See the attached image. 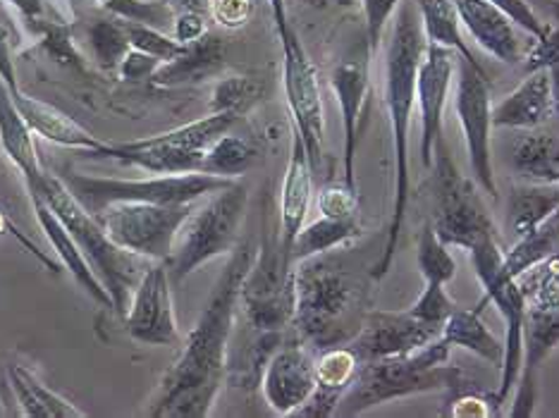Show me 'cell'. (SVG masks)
I'll use <instances>...</instances> for the list:
<instances>
[{"label": "cell", "instance_id": "cell-6", "mask_svg": "<svg viewBox=\"0 0 559 418\" xmlns=\"http://www.w3.org/2000/svg\"><path fill=\"white\" fill-rule=\"evenodd\" d=\"M239 112H211L170 132L134 139V142H104L92 158H106L122 166L142 168L151 175H185L201 172L203 156L215 139H221L235 127Z\"/></svg>", "mask_w": 559, "mask_h": 418}, {"label": "cell", "instance_id": "cell-3", "mask_svg": "<svg viewBox=\"0 0 559 418\" xmlns=\"http://www.w3.org/2000/svg\"><path fill=\"white\" fill-rule=\"evenodd\" d=\"M361 283L335 259L323 253L304 259L295 268V327L301 339L319 349L340 347L359 333L364 315Z\"/></svg>", "mask_w": 559, "mask_h": 418}, {"label": "cell", "instance_id": "cell-31", "mask_svg": "<svg viewBox=\"0 0 559 418\" xmlns=\"http://www.w3.org/2000/svg\"><path fill=\"white\" fill-rule=\"evenodd\" d=\"M555 211H559V184H526L512 189L504 208L507 237L519 239Z\"/></svg>", "mask_w": 559, "mask_h": 418}, {"label": "cell", "instance_id": "cell-49", "mask_svg": "<svg viewBox=\"0 0 559 418\" xmlns=\"http://www.w3.org/2000/svg\"><path fill=\"white\" fill-rule=\"evenodd\" d=\"M203 34H206V22H203L201 12L182 10L180 15L175 17V24H173L175 41H180L182 46H189V44H194L197 39H201Z\"/></svg>", "mask_w": 559, "mask_h": 418}, {"label": "cell", "instance_id": "cell-53", "mask_svg": "<svg viewBox=\"0 0 559 418\" xmlns=\"http://www.w3.org/2000/svg\"><path fill=\"white\" fill-rule=\"evenodd\" d=\"M550 86H552V116L559 120V62L550 68Z\"/></svg>", "mask_w": 559, "mask_h": 418}, {"label": "cell", "instance_id": "cell-22", "mask_svg": "<svg viewBox=\"0 0 559 418\" xmlns=\"http://www.w3.org/2000/svg\"><path fill=\"white\" fill-rule=\"evenodd\" d=\"M27 192H29V199H32V208L36 213V220H39L50 249H53V253L60 259V263L66 265V271L74 277V283H78L96 303H100V307L112 309V301H110L108 292L104 289V285H100L96 273L92 271V265L86 263L84 253L80 251L78 242H74L72 235L68 232V227L60 223V218L53 213V208L46 204L44 196L36 192V189H27Z\"/></svg>", "mask_w": 559, "mask_h": 418}, {"label": "cell", "instance_id": "cell-46", "mask_svg": "<svg viewBox=\"0 0 559 418\" xmlns=\"http://www.w3.org/2000/svg\"><path fill=\"white\" fill-rule=\"evenodd\" d=\"M490 3L502 8L507 15L514 20L516 27L524 29L533 41H540L543 36L548 34V22L540 20V15L533 10L528 0H490Z\"/></svg>", "mask_w": 559, "mask_h": 418}, {"label": "cell", "instance_id": "cell-2", "mask_svg": "<svg viewBox=\"0 0 559 418\" xmlns=\"http://www.w3.org/2000/svg\"><path fill=\"white\" fill-rule=\"evenodd\" d=\"M426 32L414 0H402L392 15V36L385 60V106L390 112L392 146H395V204L383 253L371 268L373 280L390 273L400 247L406 208H409V127L416 106V77L426 53Z\"/></svg>", "mask_w": 559, "mask_h": 418}, {"label": "cell", "instance_id": "cell-9", "mask_svg": "<svg viewBox=\"0 0 559 418\" xmlns=\"http://www.w3.org/2000/svg\"><path fill=\"white\" fill-rule=\"evenodd\" d=\"M433 177H430V208L436 235L448 247L472 249L486 237H498L490 215L472 180L456 168L448 146L438 142L433 156Z\"/></svg>", "mask_w": 559, "mask_h": 418}, {"label": "cell", "instance_id": "cell-30", "mask_svg": "<svg viewBox=\"0 0 559 418\" xmlns=\"http://www.w3.org/2000/svg\"><path fill=\"white\" fill-rule=\"evenodd\" d=\"M512 168L531 184H559V136L528 130L512 146Z\"/></svg>", "mask_w": 559, "mask_h": 418}, {"label": "cell", "instance_id": "cell-17", "mask_svg": "<svg viewBox=\"0 0 559 418\" xmlns=\"http://www.w3.org/2000/svg\"><path fill=\"white\" fill-rule=\"evenodd\" d=\"M559 345V299L526 301L524 315V359L516 380L512 418L533 416L538 402V371Z\"/></svg>", "mask_w": 559, "mask_h": 418}, {"label": "cell", "instance_id": "cell-11", "mask_svg": "<svg viewBox=\"0 0 559 418\" xmlns=\"http://www.w3.org/2000/svg\"><path fill=\"white\" fill-rule=\"evenodd\" d=\"M295 265L283 239H263L239 295L253 331L283 333L295 319Z\"/></svg>", "mask_w": 559, "mask_h": 418}, {"label": "cell", "instance_id": "cell-42", "mask_svg": "<svg viewBox=\"0 0 559 418\" xmlns=\"http://www.w3.org/2000/svg\"><path fill=\"white\" fill-rule=\"evenodd\" d=\"M454 301L444 292V285H433L428 283L424 287L421 297L414 301V307L409 309L418 321H424L428 325H436L442 331V323L448 321V315L454 311Z\"/></svg>", "mask_w": 559, "mask_h": 418}, {"label": "cell", "instance_id": "cell-29", "mask_svg": "<svg viewBox=\"0 0 559 418\" xmlns=\"http://www.w3.org/2000/svg\"><path fill=\"white\" fill-rule=\"evenodd\" d=\"M8 380L24 416L29 418H84L86 416L82 409L74 407L70 399H66L48 385H44L39 375L29 371L27 366H20V363L8 366Z\"/></svg>", "mask_w": 559, "mask_h": 418}, {"label": "cell", "instance_id": "cell-28", "mask_svg": "<svg viewBox=\"0 0 559 418\" xmlns=\"http://www.w3.org/2000/svg\"><path fill=\"white\" fill-rule=\"evenodd\" d=\"M0 146H3L12 166L22 172L24 182L44 172L39 154H36L34 132L29 130L27 120L22 118L3 80H0Z\"/></svg>", "mask_w": 559, "mask_h": 418}, {"label": "cell", "instance_id": "cell-19", "mask_svg": "<svg viewBox=\"0 0 559 418\" xmlns=\"http://www.w3.org/2000/svg\"><path fill=\"white\" fill-rule=\"evenodd\" d=\"M261 390L275 414H297L316 390V361L309 349L301 345L277 347L263 369Z\"/></svg>", "mask_w": 559, "mask_h": 418}, {"label": "cell", "instance_id": "cell-8", "mask_svg": "<svg viewBox=\"0 0 559 418\" xmlns=\"http://www.w3.org/2000/svg\"><path fill=\"white\" fill-rule=\"evenodd\" d=\"M60 180L72 196L92 213L98 215L106 206L118 201H151V204H197L235 180L206 172L185 175H151L144 180H124V177H96L82 172H66Z\"/></svg>", "mask_w": 559, "mask_h": 418}, {"label": "cell", "instance_id": "cell-16", "mask_svg": "<svg viewBox=\"0 0 559 418\" xmlns=\"http://www.w3.org/2000/svg\"><path fill=\"white\" fill-rule=\"evenodd\" d=\"M440 333V327L418 321L412 311H366L359 333L347 342V347L364 363L412 354L438 339Z\"/></svg>", "mask_w": 559, "mask_h": 418}, {"label": "cell", "instance_id": "cell-27", "mask_svg": "<svg viewBox=\"0 0 559 418\" xmlns=\"http://www.w3.org/2000/svg\"><path fill=\"white\" fill-rule=\"evenodd\" d=\"M225 65V41L215 34H203L194 44L185 46L180 56L170 62H163L151 80L177 86V84H197L215 77Z\"/></svg>", "mask_w": 559, "mask_h": 418}, {"label": "cell", "instance_id": "cell-38", "mask_svg": "<svg viewBox=\"0 0 559 418\" xmlns=\"http://www.w3.org/2000/svg\"><path fill=\"white\" fill-rule=\"evenodd\" d=\"M88 41H92L98 68H104L106 72H118L120 62L132 50L124 22L116 20H96L88 29Z\"/></svg>", "mask_w": 559, "mask_h": 418}, {"label": "cell", "instance_id": "cell-48", "mask_svg": "<svg viewBox=\"0 0 559 418\" xmlns=\"http://www.w3.org/2000/svg\"><path fill=\"white\" fill-rule=\"evenodd\" d=\"M163 65V62L154 56H146L142 50H130L120 62L118 74L122 80H151L156 74V70Z\"/></svg>", "mask_w": 559, "mask_h": 418}, {"label": "cell", "instance_id": "cell-55", "mask_svg": "<svg viewBox=\"0 0 559 418\" xmlns=\"http://www.w3.org/2000/svg\"><path fill=\"white\" fill-rule=\"evenodd\" d=\"M0 416H5V409H3V402H0Z\"/></svg>", "mask_w": 559, "mask_h": 418}, {"label": "cell", "instance_id": "cell-24", "mask_svg": "<svg viewBox=\"0 0 559 418\" xmlns=\"http://www.w3.org/2000/svg\"><path fill=\"white\" fill-rule=\"evenodd\" d=\"M311 160L297 130H292V148L289 163L285 170L283 194H280V239L292 251L297 235L307 223L309 204H311Z\"/></svg>", "mask_w": 559, "mask_h": 418}, {"label": "cell", "instance_id": "cell-26", "mask_svg": "<svg viewBox=\"0 0 559 418\" xmlns=\"http://www.w3.org/2000/svg\"><path fill=\"white\" fill-rule=\"evenodd\" d=\"M12 100H15L17 110L22 118L27 120L29 130L39 134L46 142H53L58 146L82 151V154H94V151L104 144V139L94 136L86 132L80 122H74L66 112L58 110L56 106H48L39 98H32L17 88V92H10Z\"/></svg>", "mask_w": 559, "mask_h": 418}, {"label": "cell", "instance_id": "cell-43", "mask_svg": "<svg viewBox=\"0 0 559 418\" xmlns=\"http://www.w3.org/2000/svg\"><path fill=\"white\" fill-rule=\"evenodd\" d=\"M402 0H361L364 15H366V39H368V53L371 58L378 53L380 41H383V32L388 20H392L395 10Z\"/></svg>", "mask_w": 559, "mask_h": 418}, {"label": "cell", "instance_id": "cell-39", "mask_svg": "<svg viewBox=\"0 0 559 418\" xmlns=\"http://www.w3.org/2000/svg\"><path fill=\"white\" fill-rule=\"evenodd\" d=\"M104 8H108L112 15L124 22L146 24V27H156L160 32L175 24L173 8L165 3H146V0H104Z\"/></svg>", "mask_w": 559, "mask_h": 418}, {"label": "cell", "instance_id": "cell-40", "mask_svg": "<svg viewBox=\"0 0 559 418\" xmlns=\"http://www.w3.org/2000/svg\"><path fill=\"white\" fill-rule=\"evenodd\" d=\"M124 29H127V36H130V44L134 50H142V53H146V56H154L160 62H170L185 50V46L180 41H175V36L163 34L156 27L124 22Z\"/></svg>", "mask_w": 559, "mask_h": 418}, {"label": "cell", "instance_id": "cell-41", "mask_svg": "<svg viewBox=\"0 0 559 418\" xmlns=\"http://www.w3.org/2000/svg\"><path fill=\"white\" fill-rule=\"evenodd\" d=\"M261 96V86L249 77H227L213 92L211 112H241Z\"/></svg>", "mask_w": 559, "mask_h": 418}, {"label": "cell", "instance_id": "cell-36", "mask_svg": "<svg viewBox=\"0 0 559 418\" xmlns=\"http://www.w3.org/2000/svg\"><path fill=\"white\" fill-rule=\"evenodd\" d=\"M257 156H259V151L249 142V139L227 132L221 139H215L211 148L206 151L201 172L215 175V177H227V180H237V177L251 170Z\"/></svg>", "mask_w": 559, "mask_h": 418}, {"label": "cell", "instance_id": "cell-37", "mask_svg": "<svg viewBox=\"0 0 559 418\" xmlns=\"http://www.w3.org/2000/svg\"><path fill=\"white\" fill-rule=\"evenodd\" d=\"M416 263L418 271H421L426 285H448L454 280L456 275V263L452 259V253L448 244L436 235L433 225L426 223L424 230L418 232V244H416Z\"/></svg>", "mask_w": 559, "mask_h": 418}, {"label": "cell", "instance_id": "cell-56", "mask_svg": "<svg viewBox=\"0 0 559 418\" xmlns=\"http://www.w3.org/2000/svg\"><path fill=\"white\" fill-rule=\"evenodd\" d=\"M100 3H104V0H100Z\"/></svg>", "mask_w": 559, "mask_h": 418}, {"label": "cell", "instance_id": "cell-33", "mask_svg": "<svg viewBox=\"0 0 559 418\" xmlns=\"http://www.w3.org/2000/svg\"><path fill=\"white\" fill-rule=\"evenodd\" d=\"M357 237H361L357 215H349V218H328V215H321L316 223L301 227L295 244H292V261L299 263L304 259L319 256V253H328L354 242Z\"/></svg>", "mask_w": 559, "mask_h": 418}, {"label": "cell", "instance_id": "cell-52", "mask_svg": "<svg viewBox=\"0 0 559 418\" xmlns=\"http://www.w3.org/2000/svg\"><path fill=\"white\" fill-rule=\"evenodd\" d=\"M528 3L533 5V10L540 8L552 22L559 20V0H528Z\"/></svg>", "mask_w": 559, "mask_h": 418}, {"label": "cell", "instance_id": "cell-50", "mask_svg": "<svg viewBox=\"0 0 559 418\" xmlns=\"http://www.w3.org/2000/svg\"><path fill=\"white\" fill-rule=\"evenodd\" d=\"M8 3L15 8L24 20H29V22H36V20L41 22L44 12H46L44 0H8Z\"/></svg>", "mask_w": 559, "mask_h": 418}, {"label": "cell", "instance_id": "cell-4", "mask_svg": "<svg viewBox=\"0 0 559 418\" xmlns=\"http://www.w3.org/2000/svg\"><path fill=\"white\" fill-rule=\"evenodd\" d=\"M24 184H27V189H36L46 204L53 208L60 223L68 227V232L78 242L86 263L92 265L100 285H104L112 301V311L124 315L134 289L146 271V265L142 263L144 259L134 256V253L112 242L110 235L104 230V225L72 196L60 177L44 170L39 177H34V180H27Z\"/></svg>", "mask_w": 559, "mask_h": 418}, {"label": "cell", "instance_id": "cell-18", "mask_svg": "<svg viewBox=\"0 0 559 418\" xmlns=\"http://www.w3.org/2000/svg\"><path fill=\"white\" fill-rule=\"evenodd\" d=\"M454 50L428 44L416 77V104L421 108V163L433 166L436 146L442 142V112L454 77Z\"/></svg>", "mask_w": 559, "mask_h": 418}, {"label": "cell", "instance_id": "cell-51", "mask_svg": "<svg viewBox=\"0 0 559 418\" xmlns=\"http://www.w3.org/2000/svg\"><path fill=\"white\" fill-rule=\"evenodd\" d=\"M271 8H273V17H275L277 34H283V32L289 27L287 10H285V0H271Z\"/></svg>", "mask_w": 559, "mask_h": 418}, {"label": "cell", "instance_id": "cell-10", "mask_svg": "<svg viewBox=\"0 0 559 418\" xmlns=\"http://www.w3.org/2000/svg\"><path fill=\"white\" fill-rule=\"evenodd\" d=\"M472 265L480 287L486 289V297L478 303L483 311L486 303H495L500 309L502 319L507 323L504 335V359H502V383L500 390L495 392L492 407H502L507 397L512 395L516 387L521 359H524V315H526V295L521 289L516 277L504 271V253L500 251L498 237H486L478 244L468 249Z\"/></svg>", "mask_w": 559, "mask_h": 418}, {"label": "cell", "instance_id": "cell-15", "mask_svg": "<svg viewBox=\"0 0 559 418\" xmlns=\"http://www.w3.org/2000/svg\"><path fill=\"white\" fill-rule=\"evenodd\" d=\"M173 280L165 261H154L139 280L127 307L124 331L148 347H180L182 335L173 307Z\"/></svg>", "mask_w": 559, "mask_h": 418}, {"label": "cell", "instance_id": "cell-20", "mask_svg": "<svg viewBox=\"0 0 559 418\" xmlns=\"http://www.w3.org/2000/svg\"><path fill=\"white\" fill-rule=\"evenodd\" d=\"M460 10L462 27L474 36V41L507 65L521 60V41L514 29V20L490 0H454Z\"/></svg>", "mask_w": 559, "mask_h": 418}, {"label": "cell", "instance_id": "cell-45", "mask_svg": "<svg viewBox=\"0 0 559 418\" xmlns=\"http://www.w3.org/2000/svg\"><path fill=\"white\" fill-rule=\"evenodd\" d=\"M524 60V70L536 72V70H550L559 62V20L548 22V34L543 36L540 41H533Z\"/></svg>", "mask_w": 559, "mask_h": 418}, {"label": "cell", "instance_id": "cell-23", "mask_svg": "<svg viewBox=\"0 0 559 418\" xmlns=\"http://www.w3.org/2000/svg\"><path fill=\"white\" fill-rule=\"evenodd\" d=\"M552 116L550 70L528 72L514 92L492 106V127L498 130H538Z\"/></svg>", "mask_w": 559, "mask_h": 418}, {"label": "cell", "instance_id": "cell-32", "mask_svg": "<svg viewBox=\"0 0 559 418\" xmlns=\"http://www.w3.org/2000/svg\"><path fill=\"white\" fill-rule=\"evenodd\" d=\"M440 335L448 339L452 347L472 351L478 359L498 366V369L502 366L504 345L490 333V327L483 323L480 309H454L448 315V321L442 323Z\"/></svg>", "mask_w": 559, "mask_h": 418}, {"label": "cell", "instance_id": "cell-21", "mask_svg": "<svg viewBox=\"0 0 559 418\" xmlns=\"http://www.w3.org/2000/svg\"><path fill=\"white\" fill-rule=\"evenodd\" d=\"M330 86H333L337 106L342 112V130H345V182L347 187L357 189V177H354V160H357V142H359V124L361 112L368 96V65L364 60H347L330 74Z\"/></svg>", "mask_w": 559, "mask_h": 418}, {"label": "cell", "instance_id": "cell-5", "mask_svg": "<svg viewBox=\"0 0 559 418\" xmlns=\"http://www.w3.org/2000/svg\"><path fill=\"white\" fill-rule=\"evenodd\" d=\"M450 351L452 345L440 335L412 354L364 361L342 397L337 414L359 416L392 399L456 387L462 383V371L448 363Z\"/></svg>", "mask_w": 559, "mask_h": 418}, {"label": "cell", "instance_id": "cell-13", "mask_svg": "<svg viewBox=\"0 0 559 418\" xmlns=\"http://www.w3.org/2000/svg\"><path fill=\"white\" fill-rule=\"evenodd\" d=\"M280 36L283 44V84L287 106L292 112V122L301 136L304 146L311 160V168L319 170L323 166V144H325V116L319 74L311 58L304 50L297 32L287 27Z\"/></svg>", "mask_w": 559, "mask_h": 418}, {"label": "cell", "instance_id": "cell-35", "mask_svg": "<svg viewBox=\"0 0 559 418\" xmlns=\"http://www.w3.org/2000/svg\"><path fill=\"white\" fill-rule=\"evenodd\" d=\"M418 12H421L424 32L428 44H438L452 48L466 62H478L476 56L468 50L462 36V20L454 0H414Z\"/></svg>", "mask_w": 559, "mask_h": 418}, {"label": "cell", "instance_id": "cell-7", "mask_svg": "<svg viewBox=\"0 0 559 418\" xmlns=\"http://www.w3.org/2000/svg\"><path fill=\"white\" fill-rule=\"evenodd\" d=\"M249 204V189L241 182H233L211 199L201 208H194L182 225L173 253L165 261L170 280L177 287L189 275L199 271L203 263L233 253L239 244V230L245 223Z\"/></svg>", "mask_w": 559, "mask_h": 418}, {"label": "cell", "instance_id": "cell-47", "mask_svg": "<svg viewBox=\"0 0 559 418\" xmlns=\"http://www.w3.org/2000/svg\"><path fill=\"white\" fill-rule=\"evenodd\" d=\"M211 17L227 29H237L247 24L251 15V0H211Z\"/></svg>", "mask_w": 559, "mask_h": 418}, {"label": "cell", "instance_id": "cell-34", "mask_svg": "<svg viewBox=\"0 0 559 418\" xmlns=\"http://www.w3.org/2000/svg\"><path fill=\"white\" fill-rule=\"evenodd\" d=\"M559 247V211L548 215L531 232L514 239V247L504 253V271L521 280L538 263L550 259Z\"/></svg>", "mask_w": 559, "mask_h": 418}, {"label": "cell", "instance_id": "cell-54", "mask_svg": "<svg viewBox=\"0 0 559 418\" xmlns=\"http://www.w3.org/2000/svg\"><path fill=\"white\" fill-rule=\"evenodd\" d=\"M173 3L180 5L182 10H197V12H201V10H206L211 5V0H173Z\"/></svg>", "mask_w": 559, "mask_h": 418}, {"label": "cell", "instance_id": "cell-44", "mask_svg": "<svg viewBox=\"0 0 559 418\" xmlns=\"http://www.w3.org/2000/svg\"><path fill=\"white\" fill-rule=\"evenodd\" d=\"M359 196L357 189L342 184H330L321 189L319 194V211L328 218H349V215H357Z\"/></svg>", "mask_w": 559, "mask_h": 418}, {"label": "cell", "instance_id": "cell-25", "mask_svg": "<svg viewBox=\"0 0 559 418\" xmlns=\"http://www.w3.org/2000/svg\"><path fill=\"white\" fill-rule=\"evenodd\" d=\"M359 359L349 347H330L316 361V390L309 402L297 411L299 416L328 418L335 416L342 397L359 371Z\"/></svg>", "mask_w": 559, "mask_h": 418}, {"label": "cell", "instance_id": "cell-14", "mask_svg": "<svg viewBox=\"0 0 559 418\" xmlns=\"http://www.w3.org/2000/svg\"><path fill=\"white\" fill-rule=\"evenodd\" d=\"M456 118H460L462 132L466 136L468 163L478 187L488 196L498 199V182H495L490 132H492V104L488 77L478 62L462 60L460 82L454 94Z\"/></svg>", "mask_w": 559, "mask_h": 418}, {"label": "cell", "instance_id": "cell-1", "mask_svg": "<svg viewBox=\"0 0 559 418\" xmlns=\"http://www.w3.org/2000/svg\"><path fill=\"white\" fill-rule=\"evenodd\" d=\"M257 259V247L239 242L203 307L180 357L165 371L156 397L148 404L154 418H203L213 411L227 378V349L235 327L241 283Z\"/></svg>", "mask_w": 559, "mask_h": 418}, {"label": "cell", "instance_id": "cell-12", "mask_svg": "<svg viewBox=\"0 0 559 418\" xmlns=\"http://www.w3.org/2000/svg\"><path fill=\"white\" fill-rule=\"evenodd\" d=\"M197 204H151V201H118L94 218L110 239L146 261H168L182 225Z\"/></svg>", "mask_w": 559, "mask_h": 418}]
</instances>
